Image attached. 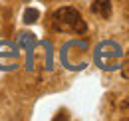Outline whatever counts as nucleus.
Returning a JSON list of instances; mask_svg holds the SVG:
<instances>
[{
	"mask_svg": "<svg viewBox=\"0 0 129 121\" xmlns=\"http://www.w3.org/2000/svg\"><path fill=\"white\" fill-rule=\"evenodd\" d=\"M52 26L58 32H68V34H85L87 24L81 18V14L72 8V6H62L52 14Z\"/></svg>",
	"mask_w": 129,
	"mask_h": 121,
	"instance_id": "obj_1",
	"label": "nucleus"
},
{
	"mask_svg": "<svg viewBox=\"0 0 129 121\" xmlns=\"http://www.w3.org/2000/svg\"><path fill=\"white\" fill-rule=\"evenodd\" d=\"M38 18H40V12H38L36 8H28V10L24 12V22H26V24H34Z\"/></svg>",
	"mask_w": 129,
	"mask_h": 121,
	"instance_id": "obj_3",
	"label": "nucleus"
},
{
	"mask_svg": "<svg viewBox=\"0 0 129 121\" xmlns=\"http://www.w3.org/2000/svg\"><path fill=\"white\" fill-rule=\"evenodd\" d=\"M91 12L99 18H109L111 16V0H93L91 2Z\"/></svg>",
	"mask_w": 129,
	"mask_h": 121,
	"instance_id": "obj_2",
	"label": "nucleus"
}]
</instances>
